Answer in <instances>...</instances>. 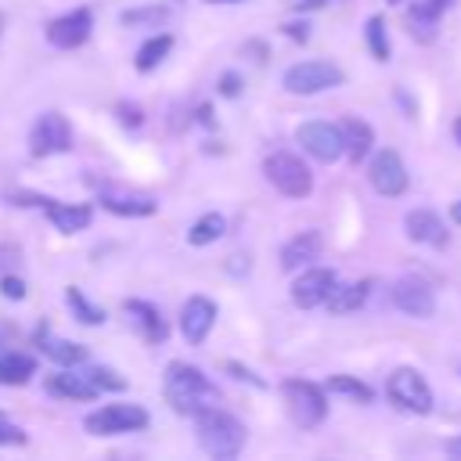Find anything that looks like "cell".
Segmentation results:
<instances>
[{"label":"cell","instance_id":"cell-1","mask_svg":"<svg viewBox=\"0 0 461 461\" xmlns=\"http://www.w3.org/2000/svg\"><path fill=\"white\" fill-rule=\"evenodd\" d=\"M162 389H166V403H169L176 414H187V418H194L198 411L220 403V389L205 378L202 367H194V364H187V360H169V364H166Z\"/></svg>","mask_w":461,"mask_h":461},{"label":"cell","instance_id":"cell-2","mask_svg":"<svg viewBox=\"0 0 461 461\" xmlns=\"http://www.w3.org/2000/svg\"><path fill=\"white\" fill-rule=\"evenodd\" d=\"M194 439L209 457H238L245 447V425L223 407H205L194 414Z\"/></svg>","mask_w":461,"mask_h":461},{"label":"cell","instance_id":"cell-3","mask_svg":"<svg viewBox=\"0 0 461 461\" xmlns=\"http://www.w3.org/2000/svg\"><path fill=\"white\" fill-rule=\"evenodd\" d=\"M346 83V72L335 65V61H324V58H310V61H295L285 68L281 76V86L288 94H299V97H310V94H324V90H335Z\"/></svg>","mask_w":461,"mask_h":461},{"label":"cell","instance_id":"cell-4","mask_svg":"<svg viewBox=\"0 0 461 461\" xmlns=\"http://www.w3.org/2000/svg\"><path fill=\"white\" fill-rule=\"evenodd\" d=\"M281 396H285V407H288V414L299 429H317L328 418V389L317 385V382L288 378L281 385Z\"/></svg>","mask_w":461,"mask_h":461},{"label":"cell","instance_id":"cell-5","mask_svg":"<svg viewBox=\"0 0 461 461\" xmlns=\"http://www.w3.org/2000/svg\"><path fill=\"white\" fill-rule=\"evenodd\" d=\"M263 176L270 180L274 191H281L285 198H306L313 191V173L310 166L292 155V151H270L263 158Z\"/></svg>","mask_w":461,"mask_h":461},{"label":"cell","instance_id":"cell-6","mask_svg":"<svg viewBox=\"0 0 461 461\" xmlns=\"http://www.w3.org/2000/svg\"><path fill=\"white\" fill-rule=\"evenodd\" d=\"M385 396H389L400 411H407V414H429L432 403H436L432 385H429L425 375L414 371V367H396V371L385 378Z\"/></svg>","mask_w":461,"mask_h":461},{"label":"cell","instance_id":"cell-7","mask_svg":"<svg viewBox=\"0 0 461 461\" xmlns=\"http://www.w3.org/2000/svg\"><path fill=\"white\" fill-rule=\"evenodd\" d=\"M148 411L140 403H104L83 418V429L90 436H122V432H140L148 429Z\"/></svg>","mask_w":461,"mask_h":461},{"label":"cell","instance_id":"cell-8","mask_svg":"<svg viewBox=\"0 0 461 461\" xmlns=\"http://www.w3.org/2000/svg\"><path fill=\"white\" fill-rule=\"evenodd\" d=\"M72 151V126L61 112H43L32 130H29V155L32 158H50Z\"/></svg>","mask_w":461,"mask_h":461},{"label":"cell","instance_id":"cell-9","mask_svg":"<svg viewBox=\"0 0 461 461\" xmlns=\"http://www.w3.org/2000/svg\"><path fill=\"white\" fill-rule=\"evenodd\" d=\"M389 299H393V306H396L400 313L418 317V321H429V317L436 313V292H432V285H429L425 277H418V274L396 277L393 288H389Z\"/></svg>","mask_w":461,"mask_h":461},{"label":"cell","instance_id":"cell-10","mask_svg":"<svg viewBox=\"0 0 461 461\" xmlns=\"http://www.w3.org/2000/svg\"><path fill=\"white\" fill-rule=\"evenodd\" d=\"M94 32V11L90 7H72L65 14H58L54 22H47V43L58 50H76L90 40Z\"/></svg>","mask_w":461,"mask_h":461},{"label":"cell","instance_id":"cell-11","mask_svg":"<svg viewBox=\"0 0 461 461\" xmlns=\"http://www.w3.org/2000/svg\"><path fill=\"white\" fill-rule=\"evenodd\" d=\"M367 180H371V187H375L378 194H385V198L403 194L407 184H411L407 166H403L400 151H393V148H382V151L371 155V162H367Z\"/></svg>","mask_w":461,"mask_h":461},{"label":"cell","instance_id":"cell-12","mask_svg":"<svg viewBox=\"0 0 461 461\" xmlns=\"http://www.w3.org/2000/svg\"><path fill=\"white\" fill-rule=\"evenodd\" d=\"M295 140L303 144V151L317 162H339L346 151H342V133L335 122H321V119H310L295 130Z\"/></svg>","mask_w":461,"mask_h":461},{"label":"cell","instance_id":"cell-13","mask_svg":"<svg viewBox=\"0 0 461 461\" xmlns=\"http://www.w3.org/2000/svg\"><path fill=\"white\" fill-rule=\"evenodd\" d=\"M335 270L331 267H303V274L292 281V303L299 310H313V306H324V299L331 295L335 288Z\"/></svg>","mask_w":461,"mask_h":461},{"label":"cell","instance_id":"cell-14","mask_svg":"<svg viewBox=\"0 0 461 461\" xmlns=\"http://www.w3.org/2000/svg\"><path fill=\"white\" fill-rule=\"evenodd\" d=\"M212 324H216V303L209 295H187V303L180 306V335L191 346H202Z\"/></svg>","mask_w":461,"mask_h":461},{"label":"cell","instance_id":"cell-15","mask_svg":"<svg viewBox=\"0 0 461 461\" xmlns=\"http://www.w3.org/2000/svg\"><path fill=\"white\" fill-rule=\"evenodd\" d=\"M122 310H126L130 324L137 328V335L148 346H162L169 339V324H166V317H162V310L155 303H148V299H126Z\"/></svg>","mask_w":461,"mask_h":461},{"label":"cell","instance_id":"cell-16","mask_svg":"<svg viewBox=\"0 0 461 461\" xmlns=\"http://www.w3.org/2000/svg\"><path fill=\"white\" fill-rule=\"evenodd\" d=\"M403 230H407V238L414 241V245H432V249H443L447 245V223L439 220V212H432V209H411L407 216H403Z\"/></svg>","mask_w":461,"mask_h":461},{"label":"cell","instance_id":"cell-17","mask_svg":"<svg viewBox=\"0 0 461 461\" xmlns=\"http://www.w3.org/2000/svg\"><path fill=\"white\" fill-rule=\"evenodd\" d=\"M321 252H324L321 230H299L281 245V270H303V267L317 263Z\"/></svg>","mask_w":461,"mask_h":461},{"label":"cell","instance_id":"cell-18","mask_svg":"<svg viewBox=\"0 0 461 461\" xmlns=\"http://www.w3.org/2000/svg\"><path fill=\"white\" fill-rule=\"evenodd\" d=\"M43 389H47L50 396H61V400H94V396H101V393L94 389V382L83 375L79 364H76V367H61V371H54V375L43 382Z\"/></svg>","mask_w":461,"mask_h":461},{"label":"cell","instance_id":"cell-19","mask_svg":"<svg viewBox=\"0 0 461 461\" xmlns=\"http://www.w3.org/2000/svg\"><path fill=\"white\" fill-rule=\"evenodd\" d=\"M454 0H411V7H407L411 36L421 40V43H432L436 40V25H439V18H443V11Z\"/></svg>","mask_w":461,"mask_h":461},{"label":"cell","instance_id":"cell-20","mask_svg":"<svg viewBox=\"0 0 461 461\" xmlns=\"http://www.w3.org/2000/svg\"><path fill=\"white\" fill-rule=\"evenodd\" d=\"M43 212H47V220H50L61 234H79V230H86L90 220H94V209L83 205V202H58V198H47V202H43Z\"/></svg>","mask_w":461,"mask_h":461},{"label":"cell","instance_id":"cell-21","mask_svg":"<svg viewBox=\"0 0 461 461\" xmlns=\"http://www.w3.org/2000/svg\"><path fill=\"white\" fill-rule=\"evenodd\" d=\"M339 133H342V151L349 155L353 166H360V162L371 155V148H375V130H371V122H364V119H357V115H346V119L339 122Z\"/></svg>","mask_w":461,"mask_h":461},{"label":"cell","instance_id":"cell-22","mask_svg":"<svg viewBox=\"0 0 461 461\" xmlns=\"http://www.w3.org/2000/svg\"><path fill=\"white\" fill-rule=\"evenodd\" d=\"M36 346L43 357H50L58 367H76V364H86V346L83 342H68V339H54L47 328L36 331Z\"/></svg>","mask_w":461,"mask_h":461},{"label":"cell","instance_id":"cell-23","mask_svg":"<svg viewBox=\"0 0 461 461\" xmlns=\"http://www.w3.org/2000/svg\"><path fill=\"white\" fill-rule=\"evenodd\" d=\"M97 202H101V209H108L115 216H151L158 209L155 198H148V194H126V191H101Z\"/></svg>","mask_w":461,"mask_h":461},{"label":"cell","instance_id":"cell-24","mask_svg":"<svg viewBox=\"0 0 461 461\" xmlns=\"http://www.w3.org/2000/svg\"><path fill=\"white\" fill-rule=\"evenodd\" d=\"M371 285H375L371 277L353 281V285H339V281H335V288H331V295L324 299V306H328L331 313H353V310H360V306L367 303Z\"/></svg>","mask_w":461,"mask_h":461},{"label":"cell","instance_id":"cell-25","mask_svg":"<svg viewBox=\"0 0 461 461\" xmlns=\"http://www.w3.org/2000/svg\"><path fill=\"white\" fill-rule=\"evenodd\" d=\"M173 50V36L169 32H151L140 47H137V58H133V68L137 72H151L166 61V54Z\"/></svg>","mask_w":461,"mask_h":461},{"label":"cell","instance_id":"cell-26","mask_svg":"<svg viewBox=\"0 0 461 461\" xmlns=\"http://www.w3.org/2000/svg\"><path fill=\"white\" fill-rule=\"evenodd\" d=\"M166 22H169V7L166 4H144V7L119 11V25H126V29H158Z\"/></svg>","mask_w":461,"mask_h":461},{"label":"cell","instance_id":"cell-27","mask_svg":"<svg viewBox=\"0 0 461 461\" xmlns=\"http://www.w3.org/2000/svg\"><path fill=\"white\" fill-rule=\"evenodd\" d=\"M36 375V360L29 353H0V385H25Z\"/></svg>","mask_w":461,"mask_h":461},{"label":"cell","instance_id":"cell-28","mask_svg":"<svg viewBox=\"0 0 461 461\" xmlns=\"http://www.w3.org/2000/svg\"><path fill=\"white\" fill-rule=\"evenodd\" d=\"M223 230H227V220H223L220 212H202V216L187 227V245H194V249L212 245V241L223 238Z\"/></svg>","mask_w":461,"mask_h":461},{"label":"cell","instance_id":"cell-29","mask_svg":"<svg viewBox=\"0 0 461 461\" xmlns=\"http://www.w3.org/2000/svg\"><path fill=\"white\" fill-rule=\"evenodd\" d=\"M65 303H68V310H72V317H76L79 324H86V328L104 324V310H101V306H94V303L83 295V288L68 285V288H65Z\"/></svg>","mask_w":461,"mask_h":461},{"label":"cell","instance_id":"cell-30","mask_svg":"<svg viewBox=\"0 0 461 461\" xmlns=\"http://www.w3.org/2000/svg\"><path fill=\"white\" fill-rule=\"evenodd\" d=\"M324 389L335 393V396H349V400H357V403H371V400H375L371 385L360 382V378H353V375H331V378L324 382Z\"/></svg>","mask_w":461,"mask_h":461},{"label":"cell","instance_id":"cell-31","mask_svg":"<svg viewBox=\"0 0 461 461\" xmlns=\"http://www.w3.org/2000/svg\"><path fill=\"white\" fill-rule=\"evenodd\" d=\"M364 40H367V50L375 61H389V29H385L382 14H371L364 22Z\"/></svg>","mask_w":461,"mask_h":461},{"label":"cell","instance_id":"cell-32","mask_svg":"<svg viewBox=\"0 0 461 461\" xmlns=\"http://www.w3.org/2000/svg\"><path fill=\"white\" fill-rule=\"evenodd\" d=\"M83 375L94 382V389H97V393H122V389H126V378H122L115 367L90 364V367H83Z\"/></svg>","mask_w":461,"mask_h":461},{"label":"cell","instance_id":"cell-33","mask_svg":"<svg viewBox=\"0 0 461 461\" xmlns=\"http://www.w3.org/2000/svg\"><path fill=\"white\" fill-rule=\"evenodd\" d=\"M115 115H119V126H126V130H140V126H144V112H140V104H133V101H119Z\"/></svg>","mask_w":461,"mask_h":461},{"label":"cell","instance_id":"cell-34","mask_svg":"<svg viewBox=\"0 0 461 461\" xmlns=\"http://www.w3.org/2000/svg\"><path fill=\"white\" fill-rule=\"evenodd\" d=\"M22 443H25V432L18 425L4 421V414H0V447H22Z\"/></svg>","mask_w":461,"mask_h":461},{"label":"cell","instance_id":"cell-35","mask_svg":"<svg viewBox=\"0 0 461 461\" xmlns=\"http://www.w3.org/2000/svg\"><path fill=\"white\" fill-rule=\"evenodd\" d=\"M0 292H4V299H25V281L14 277V274H4L0 277Z\"/></svg>","mask_w":461,"mask_h":461},{"label":"cell","instance_id":"cell-36","mask_svg":"<svg viewBox=\"0 0 461 461\" xmlns=\"http://www.w3.org/2000/svg\"><path fill=\"white\" fill-rule=\"evenodd\" d=\"M216 90H220L223 97H238V94H241V76H238V72H223L220 83H216Z\"/></svg>","mask_w":461,"mask_h":461},{"label":"cell","instance_id":"cell-37","mask_svg":"<svg viewBox=\"0 0 461 461\" xmlns=\"http://www.w3.org/2000/svg\"><path fill=\"white\" fill-rule=\"evenodd\" d=\"M281 29H285V36L295 40V43H306V40H310V25H306V18H303V22H285Z\"/></svg>","mask_w":461,"mask_h":461},{"label":"cell","instance_id":"cell-38","mask_svg":"<svg viewBox=\"0 0 461 461\" xmlns=\"http://www.w3.org/2000/svg\"><path fill=\"white\" fill-rule=\"evenodd\" d=\"M227 371H230L234 378H245V382H252V385H263V378H256L249 367H241V364H234V360H227Z\"/></svg>","mask_w":461,"mask_h":461},{"label":"cell","instance_id":"cell-39","mask_svg":"<svg viewBox=\"0 0 461 461\" xmlns=\"http://www.w3.org/2000/svg\"><path fill=\"white\" fill-rule=\"evenodd\" d=\"M324 4H328V0H299L295 11H299V14H303V11H317V7H324Z\"/></svg>","mask_w":461,"mask_h":461},{"label":"cell","instance_id":"cell-40","mask_svg":"<svg viewBox=\"0 0 461 461\" xmlns=\"http://www.w3.org/2000/svg\"><path fill=\"white\" fill-rule=\"evenodd\" d=\"M198 122H202V126H212V112H209V104L198 108Z\"/></svg>","mask_w":461,"mask_h":461},{"label":"cell","instance_id":"cell-41","mask_svg":"<svg viewBox=\"0 0 461 461\" xmlns=\"http://www.w3.org/2000/svg\"><path fill=\"white\" fill-rule=\"evenodd\" d=\"M447 454H450V457H461V436H454V439L447 443Z\"/></svg>","mask_w":461,"mask_h":461},{"label":"cell","instance_id":"cell-42","mask_svg":"<svg viewBox=\"0 0 461 461\" xmlns=\"http://www.w3.org/2000/svg\"><path fill=\"white\" fill-rule=\"evenodd\" d=\"M450 220H454V223H461V198L450 205Z\"/></svg>","mask_w":461,"mask_h":461},{"label":"cell","instance_id":"cell-43","mask_svg":"<svg viewBox=\"0 0 461 461\" xmlns=\"http://www.w3.org/2000/svg\"><path fill=\"white\" fill-rule=\"evenodd\" d=\"M454 140H457V144H461V119H457V122H454Z\"/></svg>","mask_w":461,"mask_h":461},{"label":"cell","instance_id":"cell-44","mask_svg":"<svg viewBox=\"0 0 461 461\" xmlns=\"http://www.w3.org/2000/svg\"><path fill=\"white\" fill-rule=\"evenodd\" d=\"M209 4H245V0H209Z\"/></svg>","mask_w":461,"mask_h":461},{"label":"cell","instance_id":"cell-45","mask_svg":"<svg viewBox=\"0 0 461 461\" xmlns=\"http://www.w3.org/2000/svg\"><path fill=\"white\" fill-rule=\"evenodd\" d=\"M389 4H407V0H389Z\"/></svg>","mask_w":461,"mask_h":461},{"label":"cell","instance_id":"cell-46","mask_svg":"<svg viewBox=\"0 0 461 461\" xmlns=\"http://www.w3.org/2000/svg\"><path fill=\"white\" fill-rule=\"evenodd\" d=\"M0 32H4V18H0Z\"/></svg>","mask_w":461,"mask_h":461}]
</instances>
